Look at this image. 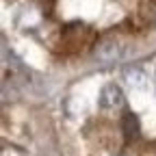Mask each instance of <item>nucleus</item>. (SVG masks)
<instances>
[{
  "instance_id": "1",
  "label": "nucleus",
  "mask_w": 156,
  "mask_h": 156,
  "mask_svg": "<svg viewBox=\"0 0 156 156\" xmlns=\"http://www.w3.org/2000/svg\"><path fill=\"white\" fill-rule=\"evenodd\" d=\"M93 54L100 63H115L124 56V41L117 35H104L95 44Z\"/></svg>"
},
{
  "instance_id": "4",
  "label": "nucleus",
  "mask_w": 156,
  "mask_h": 156,
  "mask_svg": "<svg viewBox=\"0 0 156 156\" xmlns=\"http://www.w3.org/2000/svg\"><path fill=\"white\" fill-rule=\"evenodd\" d=\"M126 80H128L132 87H136V89H143V87H145V80H147V76H145L141 69L132 67V69H126Z\"/></svg>"
},
{
  "instance_id": "2",
  "label": "nucleus",
  "mask_w": 156,
  "mask_h": 156,
  "mask_svg": "<svg viewBox=\"0 0 156 156\" xmlns=\"http://www.w3.org/2000/svg\"><path fill=\"white\" fill-rule=\"evenodd\" d=\"M100 106L106 108V111H115V108L124 106V91H122V87L115 85V83L104 85L102 91H100Z\"/></svg>"
},
{
  "instance_id": "3",
  "label": "nucleus",
  "mask_w": 156,
  "mask_h": 156,
  "mask_svg": "<svg viewBox=\"0 0 156 156\" xmlns=\"http://www.w3.org/2000/svg\"><path fill=\"white\" fill-rule=\"evenodd\" d=\"M122 128H124V136L128 141H134L141 132V126H139V117L134 113H126L124 119H122Z\"/></svg>"
}]
</instances>
